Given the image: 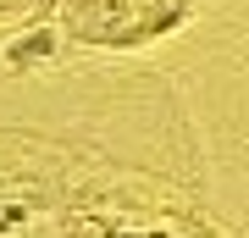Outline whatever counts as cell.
<instances>
[{
	"instance_id": "7a4b0ae2",
	"label": "cell",
	"mask_w": 249,
	"mask_h": 238,
	"mask_svg": "<svg viewBox=\"0 0 249 238\" xmlns=\"http://www.w3.org/2000/svg\"><path fill=\"white\" fill-rule=\"evenodd\" d=\"M194 0H55V17L78 44L94 50H139L178 28Z\"/></svg>"
},
{
	"instance_id": "3957f363",
	"label": "cell",
	"mask_w": 249,
	"mask_h": 238,
	"mask_svg": "<svg viewBox=\"0 0 249 238\" xmlns=\"http://www.w3.org/2000/svg\"><path fill=\"white\" fill-rule=\"evenodd\" d=\"M50 6H55V0H0V39L28 34L34 22H45Z\"/></svg>"
},
{
	"instance_id": "6da1fadb",
	"label": "cell",
	"mask_w": 249,
	"mask_h": 238,
	"mask_svg": "<svg viewBox=\"0 0 249 238\" xmlns=\"http://www.w3.org/2000/svg\"><path fill=\"white\" fill-rule=\"evenodd\" d=\"M0 238H227L172 177L0 128Z\"/></svg>"
}]
</instances>
